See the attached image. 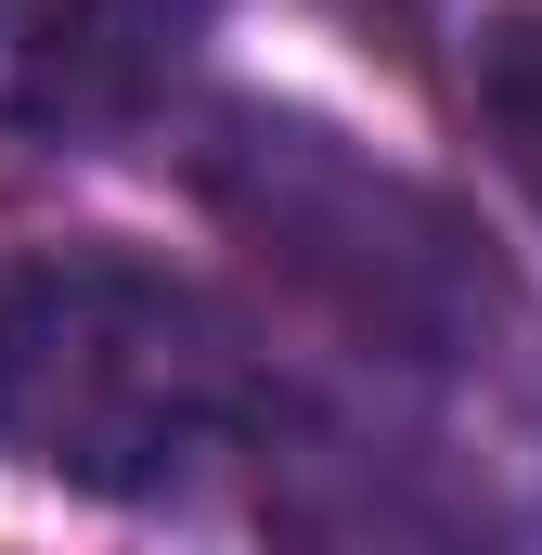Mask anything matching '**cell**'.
<instances>
[{"label": "cell", "mask_w": 542, "mask_h": 555, "mask_svg": "<svg viewBox=\"0 0 542 555\" xmlns=\"http://www.w3.org/2000/svg\"><path fill=\"white\" fill-rule=\"evenodd\" d=\"M194 194L323 323H349L388 362H478L504 336V272L465 233V207L401 181V168H375L362 142H336L323 117L220 104L207 142H194Z\"/></svg>", "instance_id": "obj_2"}, {"label": "cell", "mask_w": 542, "mask_h": 555, "mask_svg": "<svg viewBox=\"0 0 542 555\" xmlns=\"http://www.w3.org/2000/svg\"><path fill=\"white\" fill-rule=\"evenodd\" d=\"M26 65H39V0H0V130H26Z\"/></svg>", "instance_id": "obj_5"}, {"label": "cell", "mask_w": 542, "mask_h": 555, "mask_svg": "<svg viewBox=\"0 0 542 555\" xmlns=\"http://www.w3.org/2000/svg\"><path fill=\"white\" fill-rule=\"evenodd\" d=\"M220 0H39V65H26V130H130L168 104Z\"/></svg>", "instance_id": "obj_3"}, {"label": "cell", "mask_w": 542, "mask_h": 555, "mask_svg": "<svg viewBox=\"0 0 542 555\" xmlns=\"http://www.w3.org/2000/svg\"><path fill=\"white\" fill-rule=\"evenodd\" d=\"M284 388L246 349V323L181 272L142 259H39L0 284V452L104 491V504H168L207 465L271 452Z\"/></svg>", "instance_id": "obj_1"}, {"label": "cell", "mask_w": 542, "mask_h": 555, "mask_svg": "<svg viewBox=\"0 0 542 555\" xmlns=\"http://www.w3.org/2000/svg\"><path fill=\"white\" fill-rule=\"evenodd\" d=\"M465 104H478V130L504 155V181L542 207V13H491L465 39Z\"/></svg>", "instance_id": "obj_4"}]
</instances>
